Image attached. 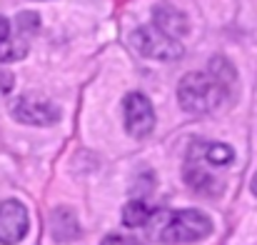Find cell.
I'll use <instances>...</instances> for the list:
<instances>
[{
    "instance_id": "1",
    "label": "cell",
    "mask_w": 257,
    "mask_h": 245,
    "mask_svg": "<svg viewBox=\"0 0 257 245\" xmlns=\"http://www.w3.org/2000/svg\"><path fill=\"white\" fill-rule=\"evenodd\" d=\"M227 95H230V88L222 85L212 73H190L177 85V100L182 110L192 115H207L217 110Z\"/></svg>"
},
{
    "instance_id": "2",
    "label": "cell",
    "mask_w": 257,
    "mask_h": 245,
    "mask_svg": "<svg viewBox=\"0 0 257 245\" xmlns=\"http://www.w3.org/2000/svg\"><path fill=\"white\" fill-rule=\"evenodd\" d=\"M158 240L165 245H182L205 240L212 233V220L200 210H175L158 218Z\"/></svg>"
},
{
    "instance_id": "3",
    "label": "cell",
    "mask_w": 257,
    "mask_h": 245,
    "mask_svg": "<svg viewBox=\"0 0 257 245\" xmlns=\"http://www.w3.org/2000/svg\"><path fill=\"white\" fill-rule=\"evenodd\" d=\"M133 48L145 55V58H155V60H175L182 55V45L177 43V38L165 35L163 30H158L155 25H145L138 28L130 38Z\"/></svg>"
},
{
    "instance_id": "4",
    "label": "cell",
    "mask_w": 257,
    "mask_h": 245,
    "mask_svg": "<svg viewBox=\"0 0 257 245\" xmlns=\"http://www.w3.org/2000/svg\"><path fill=\"white\" fill-rule=\"evenodd\" d=\"M125 110V128L135 138H148L155 128V110L143 93H130L122 100Z\"/></svg>"
},
{
    "instance_id": "5",
    "label": "cell",
    "mask_w": 257,
    "mask_h": 245,
    "mask_svg": "<svg viewBox=\"0 0 257 245\" xmlns=\"http://www.w3.org/2000/svg\"><path fill=\"white\" fill-rule=\"evenodd\" d=\"M28 228H30L28 208L20 200H3L0 203V245L20 243Z\"/></svg>"
},
{
    "instance_id": "6",
    "label": "cell",
    "mask_w": 257,
    "mask_h": 245,
    "mask_svg": "<svg viewBox=\"0 0 257 245\" xmlns=\"http://www.w3.org/2000/svg\"><path fill=\"white\" fill-rule=\"evenodd\" d=\"M13 115L25 125H53L60 115V110L38 95H20L13 100Z\"/></svg>"
},
{
    "instance_id": "7",
    "label": "cell",
    "mask_w": 257,
    "mask_h": 245,
    "mask_svg": "<svg viewBox=\"0 0 257 245\" xmlns=\"http://www.w3.org/2000/svg\"><path fill=\"white\" fill-rule=\"evenodd\" d=\"M185 180H187V185L195 193L210 195V198L212 195H220L222 188H225V183H222L220 175H212L207 168H202V163L197 158H192V155H187V163H185Z\"/></svg>"
},
{
    "instance_id": "8",
    "label": "cell",
    "mask_w": 257,
    "mask_h": 245,
    "mask_svg": "<svg viewBox=\"0 0 257 245\" xmlns=\"http://www.w3.org/2000/svg\"><path fill=\"white\" fill-rule=\"evenodd\" d=\"M153 23L158 30H163L170 38H182L187 33V18L170 3H158L153 8Z\"/></svg>"
},
{
    "instance_id": "9",
    "label": "cell",
    "mask_w": 257,
    "mask_h": 245,
    "mask_svg": "<svg viewBox=\"0 0 257 245\" xmlns=\"http://www.w3.org/2000/svg\"><path fill=\"white\" fill-rule=\"evenodd\" d=\"M25 53H28V40H25V35L15 38V35L10 33V20H8V18H0V63L20 60Z\"/></svg>"
},
{
    "instance_id": "10",
    "label": "cell",
    "mask_w": 257,
    "mask_h": 245,
    "mask_svg": "<svg viewBox=\"0 0 257 245\" xmlns=\"http://www.w3.org/2000/svg\"><path fill=\"white\" fill-rule=\"evenodd\" d=\"M50 233L55 240H73L78 238V220L75 215L68 210V208H58L53 215H50Z\"/></svg>"
},
{
    "instance_id": "11",
    "label": "cell",
    "mask_w": 257,
    "mask_h": 245,
    "mask_svg": "<svg viewBox=\"0 0 257 245\" xmlns=\"http://www.w3.org/2000/svg\"><path fill=\"white\" fill-rule=\"evenodd\" d=\"M150 218H153V210L148 208L145 200H133L122 208V223L127 228H140V225L150 223Z\"/></svg>"
},
{
    "instance_id": "12",
    "label": "cell",
    "mask_w": 257,
    "mask_h": 245,
    "mask_svg": "<svg viewBox=\"0 0 257 245\" xmlns=\"http://www.w3.org/2000/svg\"><path fill=\"white\" fill-rule=\"evenodd\" d=\"M197 148H200L202 158H205L210 165L225 168V165L232 163V158H235L232 148H227V145H222V143H197Z\"/></svg>"
},
{
    "instance_id": "13",
    "label": "cell",
    "mask_w": 257,
    "mask_h": 245,
    "mask_svg": "<svg viewBox=\"0 0 257 245\" xmlns=\"http://www.w3.org/2000/svg\"><path fill=\"white\" fill-rule=\"evenodd\" d=\"M100 245H138V240H133V238H127V235H117V233H112V235H105Z\"/></svg>"
},
{
    "instance_id": "14",
    "label": "cell",
    "mask_w": 257,
    "mask_h": 245,
    "mask_svg": "<svg viewBox=\"0 0 257 245\" xmlns=\"http://www.w3.org/2000/svg\"><path fill=\"white\" fill-rule=\"evenodd\" d=\"M13 85H15L13 75H10V73H5V70H0V95L10 93V90H13Z\"/></svg>"
},
{
    "instance_id": "15",
    "label": "cell",
    "mask_w": 257,
    "mask_h": 245,
    "mask_svg": "<svg viewBox=\"0 0 257 245\" xmlns=\"http://www.w3.org/2000/svg\"><path fill=\"white\" fill-rule=\"evenodd\" d=\"M250 190L257 195V173H255V178H252V183H250Z\"/></svg>"
}]
</instances>
